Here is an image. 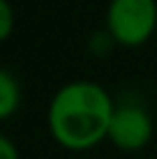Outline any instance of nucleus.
I'll use <instances>...</instances> for the list:
<instances>
[{
	"instance_id": "obj_1",
	"label": "nucleus",
	"mask_w": 157,
	"mask_h": 159,
	"mask_svg": "<svg viewBox=\"0 0 157 159\" xmlns=\"http://www.w3.org/2000/svg\"><path fill=\"white\" fill-rule=\"evenodd\" d=\"M116 111L111 95L95 81H69L60 85L48 104V129L65 148L83 150L109 134Z\"/></svg>"
},
{
	"instance_id": "obj_2",
	"label": "nucleus",
	"mask_w": 157,
	"mask_h": 159,
	"mask_svg": "<svg viewBox=\"0 0 157 159\" xmlns=\"http://www.w3.org/2000/svg\"><path fill=\"white\" fill-rule=\"evenodd\" d=\"M106 25L120 44L136 46L157 25V0H109Z\"/></svg>"
},
{
	"instance_id": "obj_3",
	"label": "nucleus",
	"mask_w": 157,
	"mask_h": 159,
	"mask_svg": "<svg viewBox=\"0 0 157 159\" xmlns=\"http://www.w3.org/2000/svg\"><path fill=\"white\" fill-rule=\"evenodd\" d=\"M109 139L118 148L125 150H136L145 145L153 136V118L139 104H122L116 106L109 122Z\"/></svg>"
},
{
	"instance_id": "obj_4",
	"label": "nucleus",
	"mask_w": 157,
	"mask_h": 159,
	"mask_svg": "<svg viewBox=\"0 0 157 159\" xmlns=\"http://www.w3.org/2000/svg\"><path fill=\"white\" fill-rule=\"evenodd\" d=\"M21 102V88L12 72L0 67V118H7L16 111Z\"/></svg>"
},
{
	"instance_id": "obj_5",
	"label": "nucleus",
	"mask_w": 157,
	"mask_h": 159,
	"mask_svg": "<svg viewBox=\"0 0 157 159\" xmlns=\"http://www.w3.org/2000/svg\"><path fill=\"white\" fill-rule=\"evenodd\" d=\"M14 28V9L9 5V0H0V39L12 32Z\"/></svg>"
},
{
	"instance_id": "obj_6",
	"label": "nucleus",
	"mask_w": 157,
	"mask_h": 159,
	"mask_svg": "<svg viewBox=\"0 0 157 159\" xmlns=\"http://www.w3.org/2000/svg\"><path fill=\"white\" fill-rule=\"evenodd\" d=\"M0 159H19V150H16L14 141L0 134Z\"/></svg>"
}]
</instances>
